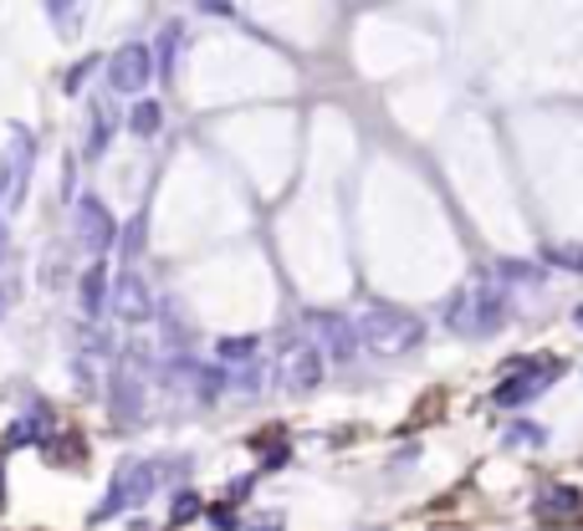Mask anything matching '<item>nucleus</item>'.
<instances>
[{
  "label": "nucleus",
  "mask_w": 583,
  "mask_h": 531,
  "mask_svg": "<svg viewBox=\"0 0 583 531\" xmlns=\"http://www.w3.org/2000/svg\"><path fill=\"white\" fill-rule=\"evenodd\" d=\"M502 323H507V292H502L496 276H486V271L466 281L446 307V327L456 338H492Z\"/></svg>",
  "instance_id": "f257e3e1"
},
{
  "label": "nucleus",
  "mask_w": 583,
  "mask_h": 531,
  "mask_svg": "<svg viewBox=\"0 0 583 531\" xmlns=\"http://www.w3.org/2000/svg\"><path fill=\"white\" fill-rule=\"evenodd\" d=\"M359 342L379 358H400V353H410V348L425 342V323H419L415 312L384 307V302H379V307H369L359 317Z\"/></svg>",
  "instance_id": "f03ea898"
},
{
  "label": "nucleus",
  "mask_w": 583,
  "mask_h": 531,
  "mask_svg": "<svg viewBox=\"0 0 583 531\" xmlns=\"http://www.w3.org/2000/svg\"><path fill=\"white\" fill-rule=\"evenodd\" d=\"M558 358H512L507 369H502V384H496V404H507V409H523L532 404L538 394H548L558 379Z\"/></svg>",
  "instance_id": "7ed1b4c3"
},
{
  "label": "nucleus",
  "mask_w": 583,
  "mask_h": 531,
  "mask_svg": "<svg viewBox=\"0 0 583 531\" xmlns=\"http://www.w3.org/2000/svg\"><path fill=\"white\" fill-rule=\"evenodd\" d=\"M154 496V465L149 460H123L119 475H113V486H108L103 506H98V521L108 517H123V511H134Z\"/></svg>",
  "instance_id": "20e7f679"
},
{
  "label": "nucleus",
  "mask_w": 583,
  "mask_h": 531,
  "mask_svg": "<svg viewBox=\"0 0 583 531\" xmlns=\"http://www.w3.org/2000/svg\"><path fill=\"white\" fill-rule=\"evenodd\" d=\"M144 394H149L144 373H138L134 363H119V369H113V398H108L113 425H119V429H138V419H144Z\"/></svg>",
  "instance_id": "39448f33"
},
{
  "label": "nucleus",
  "mask_w": 583,
  "mask_h": 531,
  "mask_svg": "<svg viewBox=\"0 0 583 531\" xmlns=\"http://www.w3.org/2000/svg\"><path fill=\"white\" fill-rule=\"evenodd\" d=\"M154 77V52L149 46H119L113 57H108V88L113 92H144Z\"/></svg>",
  "instance_id": "423d86ee"
},
{
  "label": "nucleus",
  "mask_w": 583,
  "mask_h": 531,
  "mask_svg": "<svg viewBox=\"0 0 583 531\" xmlns=\"http://www.w3.org/2000/svg\"><path fill=\"white\" fill-rule=\"evenodd\" d=\"M26 179H31V138L21 128L11 133V144H5V169H0V205L15 210L26 200Z\"/></svg>",
  "instance_id": "0eeeda50"
},
{
  "label": "nucleus",
  "mask_w": 583,
  "mask_h": 531,
  "mask_svg": "<svg viewBox=\"0 0 583 531\" xmlns=\"http://www.w3.org/2000/svg\"><path fill=\"white\" fill-rule=\"evenodd\" d=\"M108 307L119 312L123 323H144V317H154V292H149V281L134 276V271L113 276V286H108Z\"/></svg>",
  "instance_id": "6e6552de"
},
{
  "label": "nucleus",
  "mask_w": 583,
  "mask_h": 531,
  "mask_svg": "<svg viewBox=\"0 0 583 531\" xmlns=\"http://www.w3.org/2000/svg\"><path fill=\"white\" fill-rule=\"evenodd\" d=\"M313 327H317V338H323V353H328L333 363H348V358L363 348V342H359V323H348L344 312H317Z\"/></svg>",
  "instance_id": "1a4fd4ad"
},
{
  "label": "nucleus",
  "mask_w": 583,
  "mask_h": 531,
  "mask_svg": "<svg viewBox=\"0 0 583 531\" xmlns=\"http://www.w3.org/2000/svg\"><path fill=\"white\" fill-rule=\"evenodd\" d=\"M317 379H323V348H313V342H298V348H287V358H282V384L292 388V394H307V388H317Z\"/></svg>",
  "instance_id": "9d476101"
},
{
  "label": "nucleus",
  "mask_w": 583,
  "mask_h": 531,
  "mask_svg": "<svg viewBox=\"0 0 583 531\" xmlns=\"http://www.w3.org/2000/svg\"><path fill=\"white\" fill-rule=\"evenodd\" d=\"M119 236V225H113V215H108L103 205H98V200H77V240H82V246H88L92 256H103L108 251V240Z\"/></svg>",
  "instance_id": "9b49d317"
},
{
  "label": "nucleus",
  "mask_w": 583,
  "mask_h": 531,
  "mask_svg": "<svg viewBox=\"0 0 583 531\" xmlns=\"http://www.w3.org/2000/svg\"><path fill=\"white\" fill-rule=\"evenodd\" d=\"M579 506H583V496H579L573 486H553V490H542V517L569 521V517H579Z\"/></svg>",
  "instance_id": "f8f14e48"
},
{
  "label": "nucleus",
  "mask_w": 583,
  "mask_h": 531,
  "mask_svg": "<svg viewBox=\"0 0 583 531\" xmlns=\"http://www.w3.org/2000/svg\"><path fill=\"white\" fill-rule=\"evenodd\" d=\"M108 286H113V281H108V271L103 266H88V271H82V312H98L108 302Z\"/></svg>",
  "instance_id": "ddd939ff"
},
{
  "label": "nucleus",
  "mask_w": 583,
  "mask_h": 531,
  "mask_svg": "<svg viewBox=\"0 0 583 531\" xmlns=\"http://www.w3.org/2000/svg\"><path fill=\"white\" fill-rule=\"evenodd\" d=\"M159 123H165V113H159V103H149V98L128 113V128H134L138 138H154V133H159Z\"/></svg>",
  "instance_id": "4468645a"
},
{
  "label": "nucleus",
  "mask_w": 583,
  "mask_h": 531,
  "mask_svg": "<svg viewBox=\"0 0 583 531\" xmlns=\"http://www.w3.org/2000/svg\"><path fill=\"white\" fill-rule=\"evenodd\" d=\"M144 221H149V215H134V221L123 225V246H119V256H123V261H134V256L144 251V230H149Z\"/></svg>",
  "instance_id": "2eb2a0df"
},
{
  "label": "nucleus",
  "mask_w": 583,
  "mask_h": 531,
  "mask_svg": "<svg viewBox=\"0 0 583 531\" xmlns=\"http://www.w3.org/2000/svg\"><path fill=\"white\" fill-rule=\"evenodd\" d=\"M46 11H52V26H57V36H67V42H72L77 31H82V11H77V5H46Z\"/></svg>",
  "instance_id": "dca6fc26"
},
{
  "label": "nucleus",
  "mask_w": 583,
  "mask_h": 531,
  "mask_svg": "<svg viewBox=\"0 0 583 531\" xmlns=\"http://www.w3.org/2000/svg\"><path fill=\"white\" fill-rule=\"evenodd\" d=\"M215 353L225 358V363H251L256 358V338H221V348Z\"/></svg>",
  "instance_id": "f3484780"
},
{
  "label": "nucleus",
  "mask_w": 583,
  "mask_h": 531,
  "mask_svg": "<svg viewBox=\"0 0 583 531\" xmlns=\"http://www.w3.org/2000/svg\"><path fill=\"white\" fill-rule=\"evenodd\" d=\"M108 133H113V113H108V103H98V118H92V154H98V148L108 144Z\"/></svg>",
  "instance_id": "a211bd4d"
},
{
  "label": "nucleus",
  "mask_w": 583,
  "mask_h": 531,
  "mask_svg": "<svg viewBox=\"0 0 583 531\" xmlns=\"http://www.w3.org/2000/svg\"><path fill=\"white\" fill-rule=\"evenodd\" d=\"M548 256H553L558 266H569V271H583V246H553Z\"/></svg>",
  "instance_id": "6ab92c4d"
},
{
  "label": "nucleus",
  "mask_w": 583,
  "mask_h": 531,
  "mask_svg": "<svg viewBox=\"0 0 583 531\" xmlns=\"http://www.w3.org/2000/svg\"><path fill=\"white\" fill-rule=\"evenodd\" d=\"M542 440V429H532V425H523V429H512L507 434V444H538Z\"/></svg>",
  "instance_id": "aec40b11"
},
{
  "label": "nucleus",
  "mask_w": 583,
  "mask_h": 531,
  "mask_svg": "<svg viewBox=\"0 0 583 531\" xmlns=\"http://www.w3.org/2000/svg\"><path fill=\"white\" fill-rule=\"evenodd\" d=\"M88 72H92V61H77L72 72H67V92H77L82 82H88Z\"/></svg>",
  "instance_id": "412c9836"
},
{
  "label": "nucleus",
  "mask_w": 583,
  "mask_h": 531,
  "mask_svg": "<svg viewBox=\"0 0 583 531\" xmlns=\"http://www.w3.org/2000/svg\"><path fill=\"white\" fill-rule=\"evenodd\" d=\"M175 517H180V521H184V517H194V496H180V506H175Z\"/></svg>",
  "instance_id": "4be33fe9"
},
{
  "label": "nucleus",
  "mask_w": 583,
  "mask_h": 531,
  "mask_svg": "<svg viewBox=\"0 0 583 531\" xmlns=\"http://www.w3.org/2000/svg\"><path fill=\"white\" fill-rule=\"evenodd\" d=\"M0 501H5V475H0Z\"/></svg>",
  "instance_id": "5701e85b"
},
{
  "label": "nucleus",
  "mask_w": 583,
  "mask_h": 531,
  "mask_svg": "<svg viewBox=\"0 0 583 531\" xmlns=\"http://www.w3.org/2000/svg\"><path fill=\"white\" fill-rule=\"evenodd\" d=\"M0 251H5V225H0Z\"/></svg>",
  "instance_id": "b1692460"
},
{
  "label": "nucleus",
  "mask_w": 583,
  "mask_h": 531,
  "mask_svg": "<svg viewBox=\"0 0 583 531\" xmlns=\"http://www.w3.org/2000/svg\"><path fill=\"white\" fill-rule=\"evenodd\" d=\"M256 531H282V527H256Z\"/></svg>",
  "instance_id": "393cba45"
},
{
  "label": "nucleus",
  "mask_w": 583,
  "mask_h": 531,
  "mask_svg": "<svg viewBox=\"0 0 583 531\" xmlns=\"http://www.w3.org/2000/svg\"><path fill=\"white\" fill-rule=\"evenodd\" d=\"M374 531H379V527H374Z\"/></svg>",
  "instance_id": "a878e982"
}]
</instances>
